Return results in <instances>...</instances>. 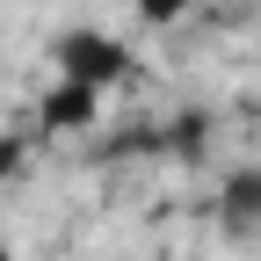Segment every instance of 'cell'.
I'll return each instance as SVG.
<instances>
[{"instance_id": "6da1fadb", "label": "cell", "mask_w": 261, "mask_h": 261, "mask_svg": "<svg viewBox=\"0 0 261 261\" xmlns=\"http://www.w3.org/2000/svg\"><path fill=\"white\" fill-rule=\"evenodd\" d=\"M130 73V51L102 29H73V37H58V80H80V87H116Z\"/></svg>"}, {"instance_id": "7a4b0ae2", "label": "cell", "mask_w": 261, "mask_h": 261, "mask_svg": "<svg viewBox=\"0 0 261 261\" xmlns=\"http://www.w3.org/2000/svg\"><path fill=\"white\" fill-rule=\"evenodd\" d=\"M94 102H102L94 87H80V80H51L37 123H44V130H87V123H94Z\"/></svg>"}, {"instance_id": "3957f363", "label": "cell", "mask_w": 261, "mask_h": 261, "mask_svg": "<svg viewBox=\"0 0 261 261\" xmlns=\"http://www.w3.org/2000/svg\"><path fill=\"white\" fill-rule=\"evenodd\" d=\"M225 225H232V232H247V225H261V174H254V167L225 181Z\"/></svg>"}, {"instance_id": "277c9868", "label": "cell", "mask_w": 261, "mask_h": 261, "mask_svg": "<svg viewBox=\"0 0 261 261\" xmlns=\"http://www.w3.org/2000/svg\"><path fill=\"white\" fill-rule=\"evenodd\" d=\"M203 130H211V116H196V109L174 116V152L181 160H203Z\"/></svg>"}, {"instance_id": "5b68a950", "label": "cell", "mask_w": 261, "mask_h": 261, "mask_svg": "<svg viewBox=\"0 0 261 261\" xmlns=\"http://www.w3.org/2000/svg\"><path fill=\"white\" fill-rule=\"evenodd\" d=\"M181 8H189V0H138V15H145V22H174Z\"/></svg>"}, {"instance_id": "8992f818", "label": "cell", "mask_w": 261, "mask_h": 261, "mask_svg": "<svg viewBox=\"0 0 261 261\" xmlns=\"http://www.w3.org/2000/svg\"><path fill=\"white\" fill-rule=\"evenodd\" d=\"M22 167V138H0V174H15Z\"/></svg>"}, {"instance_id": "52a82bcc", "label": "cell", "mask_w": 261, "mask_h": 261, "mask_svg": "<svg viewBox=\"0 0 261 261\" xmlns=\"http://www.w3.org/2000/svg\"><path fill=\"white\" fill-rule=\"evenodd\" d=\"M0 261H15V254H8V247H0Z\"/></svg>"}]
</instances>
